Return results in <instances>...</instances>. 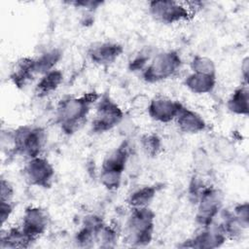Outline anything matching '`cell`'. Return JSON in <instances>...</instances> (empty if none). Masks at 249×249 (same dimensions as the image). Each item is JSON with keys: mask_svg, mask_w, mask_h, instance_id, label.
I'll list each match as a JSON object with an SVG mask.
<instances>
[{"mask_svg": "<svg viewBox=\"0 0 249 249\" xmlns=\"http://www.w3.org/2000/svg\"><path fill=\"white\" fill-rule=\"evenodd\" d=\"M217 77L197 73L189 74L184 80V86L195 94H208L216 88Z\"/></svg>", "mask_w": 249, "mask_h": 249, "instance_id": "ac0fdd59", "label": "cell"}, {"mask_svg": "<svg viewBox=\"0 0 249 249\" xmlns=\"http://www.w3.org/2000/svg\"><path fill=\"white\" fill-rule=\"evenodd\" d=\"M105 225L101 216L96 214L88 215L84 218L79 231L75 234V243L81 247H89L96 242L97 235Z\"/></svg>", "mask_w": 249, "mask_h": 249, "instance_id": "5bb4252c", "label": "cell"}, {"mask_svg": "<svg viewBox=\"0 0 249 249\" xmlns=\"http://www.w3.org/2000/svg\"><path fill=\"white\" fill-rule=\"evenodd\" d=\"M124 53V47L120 43L112 41L95 42L91 44L88 51L90 61L99 66L113 64Z\"/></svg>", "mask_w": 249, "mask_h": 249, "instance_id": "4fadbf2b", "label": "cell"}, {"mask_svg": "<svg viewBox=\"0 0 249 249\" xmlns=\"http://www.w3.org/2000/svg\"><path fill=\"white\" fill-rule=\"evenodd\" d=\"M50 226V216L46 209L40 206H28L24 209L20 228L35 242Z\"/></svg>", "mask_w": 249, "mask_h": 249, "instance_id": "30bf717a", "label": "cell"}, {"mask_svg": "<svg viewBox=\"0 0 249 249\" xmlns=\"http://www.w3.org/2000/svg\"><path fill=\"white\" fill-rule=\"evenodd\" d=\"M160 190L159 185H146L139 187L128 195L126 203L130 208L149 207Z\"/></svg>", "mask_w": 249, "mask_h": 249, "instance_id": "44dd1931", "label": "cell"}, {"mask_svg": "<svg viewBox=\"0 0 249 249\" xmlns=\"http://www.w3.org/2000/svg\"><path fill=\"white\" fill-rule=\"evenodd\" d=\"M15 208L14 201H0V218L1 224L4 226L11 217Z\"/></svg>", "mask_w": 249, "mask_h": 249, "instance_id": "f546056e", "label": "cell"}, {"mask_svg": "<svg viewBox=\"0 0 249 249\" xmlns=\"http://www.w3.org/2000/svg\"><path fill=\"white\" fill-rule=\"evenodd\" d=\"M70 4H73L77 7H82V8H85L86 10L88 11H94L98 8L99 5L102 4V2H99V1H76V2H73V3H70Z\"/></svg>", "mask_w": 249, "mask_h": 249, "instance_id": "4dcf8cb0", "label": "cell"}, {"mask_svg": "<svg viewBox=\"0 0 249 249\" xmlns=\"http://www.w3.org/2000/svg\"><path fill=\"white\" fill-rule=\"evenodd\" d=\"M34 241L22 231L20 227H14L3 231L0 236V247L2 249L28 248Z\"/></svg>", "mask_w": 249, "mask_h": 249, "instance_id": "e0dca14e", "label": "cell"}, {"mask_svg": "<svg viewBox=\"0 0 249 249\" xmlns=\"http://www.w3.org/2000/svg\"><path fill=\"white\" fill-rule=\"evenodd\" d=\"M183 104L167 96L157 95L150 99L147 107L149 117L158 123L168 124L175 121Z\"/></svg>", "mask_w": 249, "mask_h": 249, "instance_id": "8fae6325", "label": "cell"}, {"mask_svg": "<svg viewBox=\"0 0 249 249\" xmlns=\"http://www.w3.org/2000/svg\"><path fill=\"white\" fill-rule=\"evenodd\" d=\"M190 68L193 73L217 77L215 62L210 57L202 54H196L193 56L190 62Z\"/></svg>", "mask_w": 249, "mask_h": 249, "instance_id": "603a6c76", "label": "cell"}, {"mask_svg": "<svg viewBox=\"0 0 249 249\" xmlns=\"http://www.w3.org/2000/svg\"><path fill=\"white\" fill-rule=\"evenodd\" d=\"M54 167L44 156L28 159L23 167L26 182L34 187L49 189L54 179Z\"/></svg>", "mask_w": 249, "mask_h": 249, "instance_id": "9c48e42d", "label": "cell"}, {"mask_svg": "<svg viewBox=\"0 0 249 249\" xmlns=\"http://www.w3.org/2000/svg\"><path fill=\"white\" fill-rule=\"evenodd\" d=\"M181 66L182 58L177 51H163L154 54L147 66L140 72V76L145 83L156 84L173 77Z\"/></svg>", "mask_w": 249, "mask_h": 249, "instance_id": "8992f818", "label": "cell"}, {"mask_svg": "<svg viewBox=\"0 0 249 249\" xmlns=\"http://www.w3.org/2000/svg\"><path fill=\"white\" fill-rule=\"evenodd\" d=\"M15 190L11 182L5 178L0 181V201H13Z\"/></svg>", "mask_w": 249, "mask_h": 249, "instance_id": "83f0119b", "label": "cell"}, {"mask_svg": "<svg viewBox=\"0 0 249 249\" xmlns=\"http://www.w3.org/2000/svg\"><path fill=\"white\" fill-rule=\"evenodd\" d=\"M37 76L34 69V57H21L12 68L10 80L18 89H23Z\"/></svg>", "mask_w": 249, "mask_h": 249, "instance_id": "2e32d148", "label": "cell"}, {"mask_svg": "<svg viewBox=\"0 0 249 249\" xmlns=\"http://www.w3.org/2000/svg\"><path fill=\"white\" fill-rule=\"evenodd\" d=\"M154 55L149 48L140 51L128 63V68L132 72H141L150 62Z\"/></svg>", "mask_w": 249, "mask_h": 249, "instance_id": "4316f807", "label": "cell"}, {"mask_svg": "<svg viewBox=\"0 0 249 249\" xmlns=\"http://www.w3.org/2000/svg\"><path fill=\"white\" fill-rule=\"evenodd\" d=\"M140 146L144 153L151 157H158L162 151L161 138L156 133H146L140 137Z\"/></svg>", "mask_w": 249, "mask_h": 249, "instance_id": "cb8c5ba5", "label": "cell"}, {"mask_svg": "<svg viewBox=\"0 0 249 249\" xmlns=\"http://www.w3.org/2000/svg\"><path fill=\"white\" fill-rule=\"evenodd\" d=\"M214 149L218 156L225 161H231L236 156L234 144L227 137L219 136L214 141Z\"/></svg>", "mask_w": 249, "mask_h": 249, "instance_id": "d4e9b609", "label": "cell"}, {"mask_svg": "<svg viewBox=\"0 0 249 249\" xmlns=\"http://www.w3.org/2000/svg\"><path fill=\"white\" fill-rule=\"evenodd\" d=\"M231 212L243 222L245 225L249 226V205L247 201L240 202L234 205Z\"/></svg>", "mask_w": 249, "mask_h": 249, "instance_id": "f1b7e54d", "label": "cell"}, {"mask_svg": "<svg viewBox=\"0 0 249 249\" xmlns=\"http://www.w3.org/2000/svg\"><path fill=\"white\" fill-rule=\"evenodd\" d=\"M155 212L149 207L131 208L124 231L125 242L133 247L151 243L155 231Z\"/></svg>", "mask_w": 249, "mask_h": 249, "instance_id": "3957f363", "label": "cell"}, {"mask_svg": "<svg viewBox=\"0 0 249 249\" xmlns=\"http://www.w3.org/2000/svg\"><path fill=\"white\" fill-rule=\"evenodd\" d=\"M62 58V51L58 48L51 49L39 56L34 57V69L40 77L54 69L58 61Z\"/></svg>", "mask_w": 249, "mask_h": 249, "instance_id": "7402d4cb", "label": "cell"}, {"mask_svg": "<svg viewBox=\"0 0 249 249\" xmlns=\"http://www.w3.org/2000/svg\"><path fill=\"white\" fill-rule=\"evenodd\" d=\"M129 157L130 146L127 141H123L104 158L101 163L99 181L105 189L116 191L121 187Z\"/></svg>", "mask_w": 249, "mask_h": 249, "instance_id": "277c9868", "label": "cell"}, {"mask_svg": "<svg viewBox=\"0 0 249 249\" xmlns=\"http://www.w3.org/2000/svg\"><path fill=\"white\" fill-rule=\"evenodd\" d=\"M241 77L242 84L248 86V76H249V57L245 56L241 62Z\"/></svg>", "mask_w": 249, "mask_h": 249, "instance_id": "1f68e13d", "label": "cell"}, {"mask_svg": "<svg viewBox=\"0 0 249 249\" xmlns=\"http://www.w3.org/2000/svg\"><path fill=\"white\" fill-rule=\"evenodd\" d=\"M195 203L196 205V222L201 228H205L214 224L215 219L222 212L224 195L220 189L206 185Z\"/></svg>", "mask_w": 249, "mask_h": 249, "instance_id": "ba28073f", "label": "cell"}, {"mask_svg": "<svg viewBox=\"0 0 249 249\" xmlns=\"http://www.w3.org/2000/svg\"><path fill=\"white\" fill-rule=\"evenodd\" d=\"M117 241L118 231L116 228L105 224L97 235L96 242H98L101 247H114Z\"/></svg>", "mask_w": 249, "mask_h": 249, "instance_id": "484cf974", "label": "cell"}, {"mask_svg": "<svg viewBox=\"0 0 249 249\" xmlns=\"http://www.w3.org/2000/svg\"><path fill=\"white\" fill-rule=\"evenodd\" d=\"M63 82V73L59 69H53L41 76L35 86L34 93L37 97L43 98L54 92Z\"/></svg>", "mask_w": 249, "mask_h": 249, "instance_id": "d6986e66", "label": "cell"}, {"mask_svg": "<svg viewBox=\"0 0 249 249\" xmlns=\"http://www.w3.org/2000/svg\"><path fill=\"white\" fill-rule=\"evenodd\" d=\"M101 94L96 91L82 95H68L59 100L55 109V123L66 135L77 132L85 124L91 108Z\"/></svg>", "mask_w": 249, "mask_h": 249, "instance_id": "6da1fadb", "label": "cell"}, {"mask_svg": "<svg viewBox=\"0 0 249 249\" xmlns=\"http://www.w3.org/2000/svg\"><path fill=\"white\" fill-rule=\"evenodd\" d=\"M228 110L234 115L247 117L249 114V90L248 86L241 84L236 88L227 101Z\"/></svg>", "mask_w": 249, "mask_h": 249, "instance_id": "ffe728a7", "label": "cell"}, {"mask_svg": "<svg viewBox=\"0 0 249 249\" xmlns=\"http://www.w3.org/2000/svg\"><path fill=\"white\" fill-rule=\"evenodd\" d=\"M9 155L23 156L27 160L41 156L47 144V131L44 127L33 124L19 125L9 130Z\"/></svg>", "mask_w": 249, "mask_h": 249, "instance_id": "7a4b0ae2", "label": "cell"}, {"mask_svg": "<svg viewBox=\"0 0 249 249\" xmlns=\"http://www.w3.org/2000/svg\"><path fill=\"white\" fill-rule=\"evenodd\" d=\"M175 122L178 129L186 134L201 133L207 128V124L202 116L185 105L180 109Z\"/></svg>", "mask_w": 249, "mask_h": 249, "instance_id": "9a60e30c", "label": "cell"}, {"mask_svg": "<svg viewBox=\"0 0 249 249\" xmlns=\"http://www.w3.org/2000/svg\"><path fill=\"white\" fill-rule=\"evenodd\" d=\"M227 237L219 226L214 224L201 228L194 236L183 241L179 247L183 248H197V249H213L221 247L226 241Z\"/></svg>", "mask_w": 249, "mask_h": 249, "instance_id": "7c38bea8", "label": "cell"}, {"mask_svg": "<svg viewBox=\"0 0 249 249\" xmlns=\"http://www.w3.org/2000/svg\"><path fill=\"white\" fill-rule=\"evenodd\" d=\"M124 118V113L119 104L108 93H103L95 104L91 131L93 133H105L119 125Z\"/></svg>", "mask_w": 249, "mask_h": 249, "instance_id": "52a82bcc", "label": "cell"}, {"mask_svg": "<svg viewBox=\"0 0 249 249\" xmlns=\"http://www.w3.org/2000/svg\"><path fill=\"white\" fill-rule=\"evenodd\" d=\"M200 2H178L168 0H155L148 3L150 16L162 24H175L188 21L196 13Z\"/></svg>", "mask_w": 249, "mask_h": 249, "instance_id": "5b68a950", "label": "cell"}]
</instances>
